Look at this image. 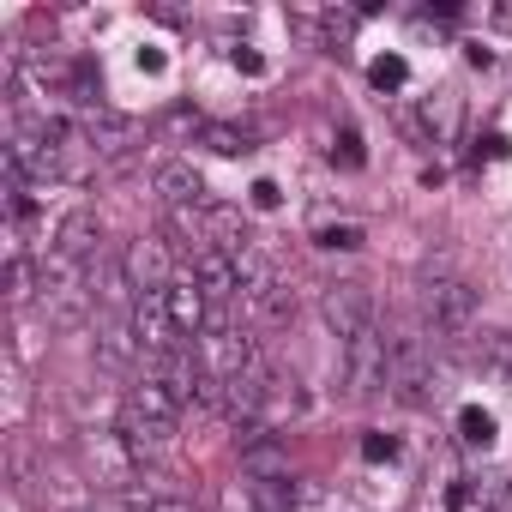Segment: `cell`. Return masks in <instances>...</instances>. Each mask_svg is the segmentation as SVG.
Here are the masks:
<instances>
[{
  "instance_id": "obj_10",
  "label": "cell",
  "mask_w": 512,
  "mask_h": 512,
  "mask_svg": "<svg viewBox=\"0 0 512 512\" xmlns=\"http://www.w3.org/2000/svg\"><path fill=\"white\" fill-rule=\"evenodd\" d=\"M85 458H91V470H97V482H103V488H127V482H133V470H139V458L127 452V440H121V434H91Z\"/></svg>"
},
{
  "instance_id": "obj_23",
  "label": "cell",
  "mask_w": 512,
  "mask_h": 512,
  "mask_svg": "<svg viewBox=\"0 0 512 512\" xmlns=\"http://www.w3.org/2000/svg\"><path fill=\"white\" fill-rule=\"evenodd\" d=\"M7 296L13 302H31L37 296V266L25 260V253H13V260H7Z\"/></svg>"
},
{
  "instance_id": "obj_6",
  "label": "cell",
  "mask_w": 512,
  "mask_h": 512,
  "mask_svg": "<svg viewBox=\"0 0 512 512\" xmlns=\"http://www.w3.org/2000/svg\"><path fill=\"white\" fill-rule=\"evenodd\" d=\"M163 308H169V326L181 332V338H199V332H211V296L199 290V278L187 272V278H175L169 290H163Z\"/></svg>"
},
{
  "instance_id": "obj_5",
  "label": "cell",
  "mask_w": 512,
  "mask_h": 512,
  "mask_svg": "<svg viewBox=\"0 0 512 512\" xmlns=\"http://www.w3.org/2000/svg\"><path fill=\"white\" fill-rule=\"evenodd\" d=\"M320 314H326V326H332L344 344L374 326V302H368L362 284H326V290H320Z\"/></svg>"
},
{
  "instance_id": "obj_25",
  "label": "cell",
  "mask_w": 512,
  "mask_h": 512,
  "mask_svg": "<svg viewBox=\"0 0 512 512\" xmlns=\"http://www.w3.org/2000/svg\"><path fill=\"white\" fill-rule=\"evenodd\" d=\"M332 157H338L344 169H362V163H368V151H362V133H356V127H344V133H338V145H332Z\"/></svg>"
},
{
  "instance_id": "obj_2",
  "label": "cell",
  "mask_w": 512,
  "mask_h": 512,
  "mask_svg": "<svg viewBox=\"0 0 512 512\" xmlns=\"http://www.w3.org/2000/svg\"><path fill=\"white\" fill-rule=\"evenodd\" d=\"M121 272H127V284H133V296H163V290L175 284V241H163V235L127 241Z\"/></svg>"
},
{
  "instance_id": "obj_17",
  "label": "cell",
  "mask_w": 512,
  "mask_h": 512,
  "mask_svg": "<svg viewBox=\"0 0 512 512\" xmlns=\"http://www.w3.org/2000/svg\"><path fill=\"white\" fill-rule=\"evenodd\" d=\"M247 302V314L253 320H266V326H284V320H296V290L278 278V284H266L260 296H241Z\"/></svg>"
},
{
  "instance_id": "obj_27",
  "label": "cell",
  "mask_w": 512,
  "mask_h": 512,
  "mask_svg": "<svg viewBox=\"0 0 512 512\" xmlns=\"http://www.w3.org/2000/svg\"><path fill=\"white\" fill-rule=\"evenodd\" d=\"M320 31H326V49H344V43H350V31H356V13H326V19H320Z\"/></svg>"
},
{
  "instance_id": "obj_22",
  "label": "cell",
  "mask_w": 512,
  "mask_h": 512,
  "mask_svg": "<svg viewBox=\"0 0 512 512\" xmlns=\"http://www.w3.org/2000/svg\"><path fill=\"white\" fill-rule=\"evenodd\" d=\"M368 235H362V223H320L314 229V247H326V253H356Z\"/></svg>"
},
{
  "instance_id": "obj_24",
  "label": "cell",
  "mask_w": 512,
  "mask_h": 512,
  "mask_svg": "<svg viewBox=\"0 0 512 512\" xmlns=\"http://www.w3.org/2000/svg\"><path fill=\"white\" fill-rule=\"evenodd\" d=\"M163 127H169V133H181V139H187V133H193V139H205V127H211V121H205L199 109H187V103H175V109L163 115Z\"/></svg>"
},
{
  "instance_id": "obj_32",
  "label": "cell",
  "mask_w": 512,
  "mask_h": 512,
  "mask_svg": "<svg viewBox=\"0 0 512 512\" xmlns=\"http://www.w3.org/2000/svg\"><path fill=\"white\" fill-rule=\"evenodd\" d=\"M464 61H470V67H494V49H482V43H464Z\"/></svg>"
},
{
  "instance_id": "obj_35",
  "label": "cell",
  "mask_w": 512,
  "mask_h": 512,
  "mask_svg": "<svg viewBox=\"0 0 512 512\" xmlns=\"http://www.w3.org/2000/svg\"><path fill=\"white\" fill-rule=\"evenodd\" d=\"M79 512H109V506H79Z\"/></svg>"
},
{
  "instance_id": "obj_26",
  "label": "cell",
  "mask_w": 512,
  "mask_h": 512,
  "mask_svg": "<svg viewBox=\"0 0 512 512\" xmlns=\"http://www.w3.org/2000/svg\"><path fill=\"white\" fill-rule=\"evenodd\" d=\"M247 205H253V211H278V205H284V187H278L272 175H260V181L247 187Z\"/></svg>"
},
{
  "instance_id": "obj_7",
  "label": "cell",
  "mask_w": 512,
  "mask_h": 512,
  "mask_svg": "<svg viewBox=\"0 0 512 512\" xmlns=\"http://www.w3.org/2000/svg\"><path fill=\"white\" fill-rule=\"evenodd\" d=\"M115 434L127 440V452H133L139 464H157V458L169 452V440H175V428H169V422H151L139 404H121V422H115Z\"/></svg>"
},
{
  "instance_id": "obj_19",
  "label": "cell",
  "mask_w": 512,
  "mask_h": 512,
  "mask_svg": "<svg viewBox=\"0 0 512 512\" xmlns=\"http://www.w3.org/2000/svg\"><path fill=\"white\" fill-rule=\"evenodd\" d=\"M199 145H211L217 157H247V151H253V127H241V121H211Z\"/></svg>"
},
{
  "instance_id": "obj_3",
  "label": "cell",
  "mask_w": 512,
  "mask_h": 512,
  "mask_svg": "<svg viewBox=\"0 0 512 512\" xmlns=\"http://www.w3.org/2000/svg\"><path fill=\"white\" fill-rule=\"evenodd\" d=\"M386 374H392V338H380V326H368L362 338L344 344V380H350V398H374V392H386Z\"/></svg>"
},
{
  "instance_id": "obj_9",
  "label": "cell",
  "mask_w": 512,
  "mask_h": 512,
  "mask_svg": "<svg viewBox=\"0 0 512 512\" xmlns=\"http://www.w3.org/2000/svg\"><path fill=\"white\" fill-rule=\"evenodd\" d=\"M151 187L163 193V205H169V211H181V205H205V175H199L187 157H169V163H157Z\"/></svg>"
},
{
  "instance_id": "obj_34",
  "label": "cell",
  "mask_w": 512,
  "mask_h": 512,
  "mask_svg": "<svg viewBox=\"0 0 512 512\" xmlns=\"http://www.w3.org/2000/svg\"><path fill=\"white\" fill-rule=\"evenodd\" d=\"M139 73H163V49H139Z\"/></svg>"
},
{
  "instance_id": "obj_8",
  "label": "cell",
  "mask_w": 512,
  "mask_h": 512,
  "mask_svg": "<svg viewBox=\"0 0 512 512\" xmlns=\"http://www.w3.org/2000/svg\"><path fill=\"white\" fill-rule=\"evenodd\" d=\"M85 145L97 157H127L139 145V121L133 115H115V109H97V115H85Z\"/></svg>"
},
{
  "instance_id": "obj_28",
  "label": "cell",
  "mask_w": 512,
  "mask_h": 512,
  "mask_svg": "<svg viewBox=\"0 0 512 512\" xmlns=\"http://www.w3.org/2000/svg\"><path fill=\"white\" fill-rule=\"evenodd\" d=\"M362 458L368 464H392L398 458V440L392 434H362Z\"/></svg>"
},
{
  "instance_id": "obj_14",
  "label": "cell",
  "mask_w": 512,
  "mask_h": 512,
  "mask_svg": "<svg viewBox=\"0 0 512 512\" xmlns=\"http://www.w3.org/2000/svg\"><path fill=\"white\" fill-rule=\"evenodd\" d=\"M97 241H103L97 211H67V217H61V229H55V253H67V260H91Z\"/></svg>"
},
{
  "instance_id": "obj_15",
  "label": "cell",
  "mask_w": 512,
  "mask_h": 512,
  "mask_svg": "<svg viewBox=\"0 0 512 512\" xmlns=\"http://www.w3.org/2000/svg\"><path fill=\"white\" fill-rule=\"evenodd\" d=\"M247 500L260 506V512H302L314 500V488L296 482V476H278V482H247Z\"/></svg>"
},
{
  "instance_id": "obj_31",
  "label": "cell",
  "mask_w": 512,
  "mask_h": 512,
  "mask_svg": "<svg viewBox=\"0 0 512 512\" xmlns=\"http://www.w3.org/2000/svg\"><path fill=\"white\" fill-rule=\"evenodd\" d=\"M145 512H199V506H193V500H181V494H157Z\"/></svg>"
},
{
  "instance_id": "obj_30",
  "label": "cell",
  "mask_w": 512,
  "mask_h": 512,
  "mask_svg": "<svg viewBox=\"0 0 512 512\" xmlns=\"http://www.w3.org/2000/svg\"><path fill=\"white\" fill-rule=\"evenodd\" d=\"M235 67H241L247 79H260V73H266V55H260V49H235Z\"/></svg>"
},
{
  "instance_id": "obj_18",
  "label": "cell",
  "mask_w": 512,
  "mask_h": 512,
  "mask_svg": "<svg viewBox=\"0 0 512 512\" xmlns=\"http://www.w3.org/2000/svg\"><path fill=\"white\" fill-rule=\"evenodd\" d=\"M127 404H139V410H145L151 422H169V428H175V416H181V404L169 398V386H163L157 374H145V380H139V386L127 392Z\"/></svg>"
},
{
  "instance_id": "obj_33",
  "label": "cell",
  "mask_w": 512,
  "mask_h": 512,
  "mask_svg": "<svg viewBox=\"0 0 512 512\" xmlns=\"http://www.w3.org/2000/svg\"><path fill=\"white\" fill-rule=\"evenodd\" d=\"M482 157L500 163V157H506V133H488V139H482Z\"/></svg>"
},
{
  "instance_id": "obj_12",
  "label": "cell",
  "mask_w": 512,
  "mask_h": 512,
  "mask_svg": "<svg viewBox=\"0 0 512 512\" xmlns=\"http://www.w3.org/2000/svg\"><path fill=\"white\" fill-rule=\"evenodd\" d=\"M241 476H247V482H278V476H290V452H284V440H278V434L247 440V446H241Z\"/></svg>"
},
{
  "instance_id": "obj_1",
  "label": "cell",
  "mask_w": 512,
  "mask_h": 512,
  "mask_svg": "<svg viewBox=\"0 0 512 512\" xmlns=\"http://www.w3.org/2000/svg\"><path fill=\"white\" fill-rule=\"evenodd\" d=\"M386 392H392L404 410H428V404L440 398V386H434V350H428V344H416V338H398V344H392Z\"/></svg>"
},
{
  "instance_id": "obj_21",
  "label": "cell",
  "mask_w": 512,
  "mask_h": 512,
  "mask_svg": "<svg viewBox=\"0 0 512 512\" xmlns=\"http://www.w3.org/2000/svg\"><path fill=\"white\" fill-rule=\"evenodd\" d=\"M458 440H464V446H494V410L464 404V410H458Z\"/></svg>"
},
{
  "instance_id": "obj_4",
  "label": "cell",
  "mask_w": 512,
  "mask_h": 512,
  "mask_svg": "<svg viewBox=\"0 0 512 512\" xmlns=\"http://www.w3.org/2000/svg\"><path fill=\"white\" fill-rule=\"evenodd\" d=\"M422 308H428V320H434L440 332H470V320H476V290H470L464 278H428V284H422Z\"/></svg>"
},
{
  "instance_id": "obj_11",
  "label": "cell",
  "mask_w": 512,
  "mask_h": 512,
  "mask_svg": "<svg viewBox=\"0 0 512 512\" xmlns=\"http://www.w3.org/2000/svg\"><path fill=\"white\" fill-rule=\"evenodd\" d=\"M139 356H145V350H139L133 326H127L121 314H103V320H97V362H103V368H115V374H127Z\"/></svg>"
},
{
  "instance_id": "obj_29",
  "label": "cell",
  "mask_w": 512,
  "mask_h": 512,
  "mask_svg": "<svg viewBox=\"0 0 512 512\" xmlns=\"http://www.w3.org/2000/svg\"><path fill=\"white\" fill-rule=\"evenodd\" d=\"M446 506H452V512L476 506V482H452V488H446Z\"/></svg>"
},
{
  "instance_id": "obj_13",
  "label": "cell",
  "mask_w": 512,
  "mask_h": 512,
  "mask_svg": "<svg viewBox=\"0 0 512 512\" xmlns=\"http://www.w3.org/2000/svg\"><path fill=\"white\" fill-rule=\"evenodd\" d=\"M193 278H199V290H205L211 302H223V296H241V278H235L229 247H205L199 260H193Z\"/></svg>"
},
{
  "instance_id": "obj_16",
  "label": "cell",
  "mask_w": 512,
  "mask_h": 512,
  "mask_svg": "<svg viewBox=\"0 0 512 512\" xmlns=\"http://www.w3.org/2000/svg\"><path fill=\"white\" fill-rule=\"evenodd\" d=\"M458 121H464V97H458L452 85H440V91L422 103V127H428V139H452Z\"/></svg>"
},
{
  "instance_id": "obj_20",
  "label": "cell",
  "mask_w": 512,
  "mask_h": 512,
  "mask_svg": "<svg viewBox=\"0 0 512 512\" xmlns=\"http://www.w3.org/2000/svg\"><path fill=\"white\" fill-rule=\"evenodd\" d=\"M368 85H374L380 97L404 91V85H410V61H404V55H392V49H386V55H374V61H368Z\"/></svg>"
}]
</instances>
